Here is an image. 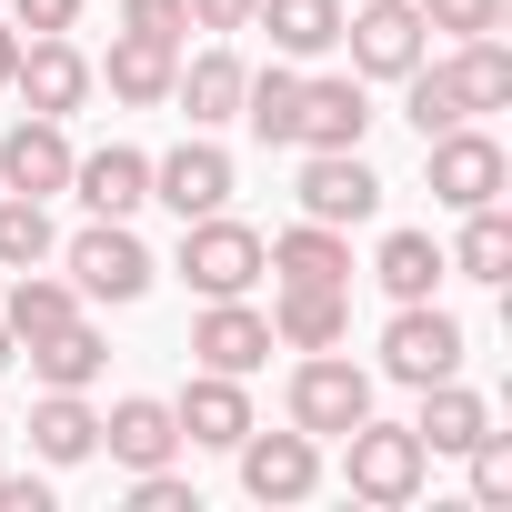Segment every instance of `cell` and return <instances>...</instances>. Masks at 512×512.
<instances>
[{"mask_svg":"<svg viewBox=\"0 0 512 512\" xmlns=\"http://www.w3.org/2000/svg\"><path fill=\"white\" fill-rule=\"evenodd\" d=\"M422 472H432V452H422V432L412 422H352L342 432V482H352V502H382V512H402L412 492H422Z\"/></svg>","mask_w":512,"mask_h":512,"instance_id":"6da1fadb","label":"cell"},{"mask_svg":"<svg viewBox=\"0 0 512 512\" xmlns=\"http://www.w3.org/2000/svg\"><path fill=\"white\" fill-rule=\"evenodd\" d=\"M201 302H231V292H251L272 262H262V231L251 221H231V211H201V221H181V262H171Z\"/></svg>","mask_w":512,"mask_h":512,"instance_id":"7a4b0ae2","label":"cell"},{"mask_svg":"<svg viewBox=\"0 0 512 512\" xmlns=\"http://www.w3.org/2000/svg\"><path fill=\"white\" fill-rule=\"evenodd\" d=\"M362 412H372V372H362L342 342L292 362V432H312V442H342Z\"/></svg>","mask_w":512,"mask_h":512,"instance_id":"3957f363","label":"cell"},{"mask_svg":"<svg viewBox=\"0 0 512 512\" xmlns=\"http://www.w3.org/2000/svg\"><path fill=\"white\" fill-rule=\"evenodd\" d=\"M422 171H432V201H442V211H482V201H502V181H512L502 141L472 131V121L432 131V141H422Z\"/></svg>","mask_w":512,"mask_h":512,"instance_id":"277c9868","label":"cell"},{"mask_svg":"<svg viewBox=\"0 0 512 512\" xmlns=\"http://www.w3.org/2000/svg\"><path fill=\"white\" fill-rule=\"evenodd\" d=\"M342 41H352V81H402L412 61H432V31L412 0H362L342 11Z\"/></svg>","mask_w":512,"mask_h":512,"instance_id":"5b68a950","label":"cell"},{"mask_svg":"<svg viewBox=\"0 0 512 512\" xmlns=\"http://www.w3.org/2000/svg\"><path fill=\"white\" fill-rule=\"evenodd\" d=\"M151 272H161V262L131 241V221H91V231L71 241V292H81V302H111V312H121V302L151 292Z\"/></svg>","mask_w":512,"mask_h":512,"instance_id":"8992f818","label":"cell"},{"mask_svg":"<svg viewBox=\"0 0 512 512\" xmlns=\"http://www.w3.org/2000/svg\"><path fill=\"white\" fill-rule=\"evenodd\" d=\"M382 372H392L402 392H422V382L462 372V322H452L442 302H402V312H392V332H382Z\"/></svg>","mask_w":512,"mask_h":512,"instance_id":"52a82bcc","label":"cell"},{"mask_svg":"<svg viewBox=\"0 0 512 512\" xmlns=\"http://www.w3.org/2000/svg\"><path fill=\"white\" fill-rule=\"evenodd\" d=\"M231 452H241V492L251 502H312L322 492V442L312 432H262L251 422Z\"/></svg>","mask_w":512,"mask_h":512,"instance_id":"ba28073f","label":"cell"},{"mask_svg":"<svg viewBox=\"0 0 512 512\" xmlns=\"http://www.w3.org/2000/svg\"><path fill=\"white\" fill-rule=\"evenodd\" d=\"M302 221H332V231H352V221H372L382 211V171L362 161V151H302Z\"/></svg>","mask_w":512,"mask_h":512,"instance_id":"9c48e42d","label":"cell"},{"mask_svg":"<svg viewBox=\"0 0 512 512\" xmlns=\"http://www.w3.org/2000/svg\"><path fill=\"white\" fill-rule=\"evenodd\" d=\"M191 352H201V372H231V382H251L282 342H272V312H251L241 292L231 302H201V322H191Z\"/></svg>","mask_w":512,"mask_h":512,"instance_id":"30bf717a","label":"cell"},{"mask_svg":"<svg viewBox=\"0 0 512 512\" xmlns=\"http://www.w3.org/2000/svg\"><path fill=\"white\" fill-rule=\"evenodd\" d=\"M11 91H21L41 121H71V111L91 101V61L71 51V31H41V41H21V61H11Z\"/></svg>","mask_w":512,"mask_h":512,"instance_id":"8fae6325","label":"cell"},{"mask_svg":"<svg viewBox=\"0 0 512 512\" xmlns=\"http://www.w3.org/2000/svg\"><path fill=\"white\" fill-rule=\"evenodd\" d=\"M151 201H161V211H181V221L221 211V201H231V151H221L211 131H191L181 151H161V161H151Z\"/></svg>","mask_w":512,"mask_h":512,"instance_id":"7c38bea8","label":"cell"},{"mask_svg":"<svg viewBox=\"0 0 512 512\" xmlns=\"http://www.w3.org/2000/svg\"><path fill=\"white\" fill-rule=\"evenodd\" d=\"M71 131L61 121H41V111H21L11 131H0V191H31V201H51V191H71Z\"/></svg>","mask_w":512,"mask_h":512,"instance_id":"4fadbf2b","label":"cell"},{"mask_svg":"<svg viewBox=\"0 0 512 512\" xmlns=\"http://www.w3.org/2000/svg\"><path fill=\"white\" fill-rule=\"evenodd\" d=\"M71 191H81V211H91V221H131V211L151 201V151L101 141V151H81V161H71Z\"/></svg>","mask_w":512,"mask_h":512,"instance_id":"5bb4252c","label":"cell"},{"mask_svg":"<svg viewBox=\"0 0 512 512\" xmlns=\"http://www.w3.org/2000/svg\"><path fill=\"white\" fill-rule=\"evenodd\" d=\"M342 332H352V282H282V302H272L282 352H332Z\"/></svg>","mask_w":512,"mask_h":512,"instance_id":"9a60e30c","label":"cell"},{"mask_svg":"<svg viewBox=\"0 0 512 512\" xmlns=\"http://www.w3.org/2000/svg\"><path fill=\"white\" fill-rule=\"evenodd\" d=\"M171 422H181V442L231 452V442L251 432V392H241L231 372H191V382H181V402H171Z\"/></svg>","mask_w":512,"mask_h":512,"instance_id":"2e32d148","label":"cell"},{"mask_svg":"<svg viewBox=\"0 0 512 512\" xmlns=\"http://www.w3.org/2000/svg\"><path fill=\"white\" fill-rule=\"evenodd\" d=\"M362 131H372V101H362V81H302L292 151H362Z\"/></svg>","mask_w":512,"mask_h":512,"instance_id":"e0dca14e","label":"cell"},{"mask_svg":"<svg viewBox=\"0 0 512 512\" xmlns=\"http://www.w3.org/2000/svg\"><path fill=\"white\" fill-rule=\"evenodd\" d=\"M171 71H181V41H151V31H121V41H111V61H101L91 81H111V101L151 111V101H171Z\"/></svg>","mask_w":512,"mask_h":512,"instance_id":"ac0fdd59","label":"cell"},{"mask_svg":"<svg viewBox=\"0 0 512 512\" xmlns=\"http://www.w3.org/2000/svg\"><path fill=\"white\" fill-rule=\"evenodd\" d=\"M101 452H111V462H131V472L171 462V452H181V422H171V402H151V392H121V402H111V422H101Z\"/></svg>","mask_w":512,"mask_h":512,"instance_id":"d6986e66","label":"cell"},{"mask_svg":"<svg viewBox=\"0 0 512 512\" xmlns=\"http://www.w3.org/2000/svg\"><path fill=\"white\" fill-rule=\"evenodd\" d=\"M412 432H422V452H472V442L492 432V402H482V392H462V372H442V382H422Z\"/></svg>","mask_w":512,"mask_h":512,"instance_id":"ffe728a7","label":"cell"},{"mask_svg":"<svg viewBox=\"0 0 512 512\" xmlns=\"http://www.w3.org/2000/svg\"><path fill=\"white\" fill-rule=\"evenodd\" d=\"M241 121L262 151H292V121H302V61L272 51V71H241Z\"/></svg>","mask_w":512,"mask_h":512,"instance_id":"44dd1931","label":"cell"},{"mask_svg":"<svg viewBox=\"0 0 512 512\" xmlns=\"http://www.w3.org/2000/svg\"><path fill=\"white\" fill-rule=\"evenodd\" d=\"M171 101L191 111V131H221V121H241V61H231V51H191V61L171 71Z\"/></svg>","mask_w":512,"mask_h":512,"instance_id":"7402d4cb","label":"cell"},{"mask_svg":"<svg viewBox=\"0 0 512 512\" xmlns=\"http://www.w3.org/2000/svg\"><path fill=\"white\" fill-rule=\"evenodd\" d=\"M31 452H41L51 472L91 462V452H101V412H91L81 392H41V402H31Z\"/></svg>","mask_w":512,"mask_h":512,"instance_id":"603a6c76","label":"cell"},{"mask_svg":"<svg viewBox=\"0 0 512 512\" xmlns=\"http://www.w3.org/2000/svg\"><path fill=\"white\" fill-rule=\"evenodd\" d=\"M251 31H272L282 61H322V51H342V0H262Z\"/></svg>","mask_w":512,"mask_h":512,"instance_id":"cb8c5ba5","label":"cell"},{"mask_svg":"<svg viewBox=\"0 0 512 512\" xmlns=\"http://www.w3.org/2000/svg\"><path fill=\"white\" fill-rule=\"evenodd\" d=\"M262 262H272L282 282H352V241H342L332 221H292V231L262 241Z\"/></svg>","mask_w":512,"mask_h":512,"instance_id":"d4e9b609","label":"cell"},{"mask_svg":"<svg viewBox=\"0 0 512 512\" xmlns=\"http://www.w3.org/2000/svg\"><path fill=\"white\" fill-rule=\"evenodd\" d=\"M101 362H111V342H101L81 312H71L61 332H41V342H31V372H41V392H91V382H101Z\"/></svg>","mask_w":512,"mask_h":512,"instance_id":"484cf974","label":"cell"},{"mask_svg":"<svg viewBox=\"0 0 512 512\" xmlns=\"http://www.w3.org/2000/svg\"><path fill=\"white\" fill-rule=\"evenodd\" d=\"M71 312H81V292H71V282H51V272L31 262V272H11V302H0V332H11V342H41V332H61Z\"/></svg>","mask_w":512,"mask_h":512,"instance_id":"4316f807","label":"cell"},{"mask_svg":"<svg viewBox=\"0 0 512 512\" xmlns=\"http://www.w3.org/2000/svg\"><path fill=\"white\" fill-rule=\"evenodd\" d=\"M442 272H462V282H512V221H502V201L462 211V241L442 251Z\"/></svg>","mask_w":512,"mask_h":512,"instance_id":"83f0119b","label":"cell"},{"mask_svg":"<svg viewBox=\"0 0 512 512\" xmlns=\"http://www.w3.org/2000/svg\"><path fill=\"white\" fill-rule=\"evenodd\" d=\"M442 71H452L462 111H502V101H512V51H502V31H472V41H462Z\"/></svg>","mask_w":512,"mask_h":512,"instance_id":"f1b7e54d","label":"cell"},{"mask_svg":"<svg viewBox=\"0 0 512 512\" xmlns=\"http://www.w3.org/2000/svg\"><path fill=\"white\" fill-rule=\"evenodd\" d=\"M372 282H382L392 302H432V282H442V241H432V231H382Z\"/></svg>","mask_w":512,"mask_h":512,"instance_id":"f546056e","label":"cell"},{"mask_svg":"<svg viewBox=\"0 0 512 512\" xmlns=\"http://www.w3.org/2000/svg\"><path fill=\"white\" fill-rule=\"evenodd\" d=\"M61 251V231H51V201H31V191H0V272H31V262H51Z\"/></svg>","mask_w":512,"mask_h":512,"instance_id":"4dcf8cb0","label":"cell"},{"mask_svg":"<svg viewBox=\"0 0 512 512\" xmlns=\"http://www.w3.org/2000/svg\"><path fill=\"white\" fill-rule=\"evenodd\" d=\"M402 121H412V131H422V141H432V131H452V121H472V111H462V91H452V71H442V61H412V71H402Z\"/></svg>","mask_w":512,"mask_h":512,"instance_id":"1f68e13d","label":"cell"},{"mask_svg":"<svg viewBox=\"0 0 512 512\" xmlns=\"http://www.w3.org/2000/svg\"><path fill=\"white\" fill-rule=\"evenodd\" d=\"M462 462H472V502H482V512H502V502H512V442H502V432H482Z\"/></svg>","mask_w":512,"mask_h":512,"instance_id":"d6a6232c","label":"cell"},{"mask_svg":"<svg viewBox=\"0 0 512 512\" xmlns=\"http://www.w3.org/2000/svg\"><path fill=\"white\" fill-rule=\"evenodd\" d=\"M412 11H422V31H452V41L502 31V0H412Z\"/></svg>","mask_w":512,"mask_h":512,"instance_id":"836d02e7","label":"cell"},{"mask_svg":"<svg viewBox=\"0 0 512 512\" xmlns=\"http://www.w3.org/2000/svg\"><path fill=\"white\" fill-rule=\"evenodd\" d=\"M131 512H201V492L171 462H151V472H131Z\"/></svg>","mask_w":512,"mask_h":512,"instance_id":"e575fe53","label":"cell"},{"mask_svg":"<svg viewBox=\"0 0 512 512\" xmlns=\"http://www.w3.org/2000/svg\"><path fill=\"white\" fill-rule=\"evenodd\" d=\"M121 31H151V41H181V31H191V0H121Z\"/></svg>","mask_w":512,"mask_h":512,"instance_id":"d590c367","label":"cell"},{"mask_svg":"<svg viewBox=\"0 0 512 512\" xmlns=\"http://www.w3.org/2000/svg\"><path fill=\"white\" fill-rule=\"evenodd\" d=\"M0 11H11V31L41 41V31H71V21H81V0H0Z\"/></svg>","mask_w":512,"mask_h":512,"instance_id":"8d00e7d4","label":"cell"},{"mask_svg":"<svg viewBox=\"0 0 512 512\" xmlns=\"http://www.w3.org/2000/svg\"><path fill=\"white\" fill-rule=\"evenodd\" d=\"M262 0H191V31H251Z\"/></svg>","mask_w":512,"mask_h":512,"instance_id":"74e56055","label":"cell"},{"mask_svg":"<svg viewBox=\"0 0 512 512\" xmlns=\"http://www.w3.org/2000/svg\"><path fill=\"white\" fill-rule=\"evenodd\" d=\"M0 512H51V482L41 472H0Z\"/></svg>","mask_w":512,"mask_h":512,"instance_id":"f35d334b","label":"cell"},{"mask_svg":"<svg viewBox=\"0 0 512 512\" xmlns=\"http://www.w3.org/2000/svg\"><path fill=\"white\" fill-rule=\"evenodd\" d=\"M11 61H21V31H11V21H0V91H11Z\"/></svg>","mask_w":512,"mask_h":512,"instance_id":"ab89813d","label":"cell"},{"mask_svg":"<svg viewBox=\"0 0 512 512\" xmlns=\"http://www.w3.org/2000/svg\"><path fill=\"white\" fill-rule=\"evenodd\" d=\"M0 362H11V332H0Z\"/></svg>","mask_w":512,"mask_h":512,"instance_id":"60d3db41","label":"cell"}]
</instances>
